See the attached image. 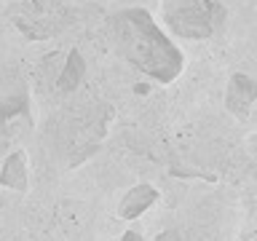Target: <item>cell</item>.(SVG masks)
<instances>
[{
  "label": "cell",
  "instance_id": "cell-4",
  "mask_svg": "<svg viewBox=\"0 0 257 241\" xmlns=\"http://www.w3.org/2000/svg\"><path fill=\"white\" fill-rule=\"evenodd\" d=\"M14 22L24 38L46 40L70 24V8L62 0H22Z\"/></svg>",
  "mask_w": 257,
  "mask_h": 241
},
{
  "label": "cell",
  "instance_id": "cell-7",
  "mask_svg": "<svg viewBox=\"0 0 257 241\" xmlns=\"http://www.w3.org/2000/svg\"><path fill=\"white\" fill-rule=\"evenodd\" d=\"M156 201H158V190L153 188V185H134V188L120 198L118 214L123 217V220H137V217L142 212H148Z\"/></svg>",
  "mask_w": 257,
  "mask_h": 241
},
{
  "label": "cell",
  "instance_id": "cell-6",
  "mask_svg": "<svg viewBox=\"0 0 257 241\" xmlns=\"http://www.w3.org/2000/svg\"><path fill=\"white\" fill-rule=\"evenodd\" d=\"M257 99V86L254 80L246 75V72H236L228 80V91H225V107H228L233 115L246 118L252 112V104Z\"/></svg>",
  "mask_w": 257,
  "mask_h": 241
},
{
  "label": "cell",
  "instance_id": "cell-10",
  "mask_svg": "<svg viewBox=\"0 0 257 241\" xmlns=\"http://www.w3.org/2000/svg\"><path fill=\"white\" fill-rule=\"evenodd\" d=\"M156 241H182V236L177 230H164V233H158Z\"/></svg>",
  "mask_w": 257,
  "mask_h": 241
},
{
  "label": "cell",
  "instance_id": "cell-8",
  "mask_svg": "<svg viewBox=\"0 0 257 241\" xmlns=\"http://www.w3.org/2000/svg\"><path fill=\"white\" fill-rule=\"evenodd\" d=\"M0 185L19 193L27 190V153L24 150H11L6 156L0 166Z\"/></svg>",
  "mask_w": 257,
  "mask_h": 241
},
{
  "label": "cell",
  "instance_id": "cell-3",
  "mask_svg": "<svg viewBox=\"0 0 257 241\" xmlns=\"http://www.w3.org/2000/svg\"><path fill=\"white\" fill-rule=\"evenodd\" d=\"M161 11L174 35L188 40L212 38L225 16L217 0H161Z\"/></svg>",
  "mask_w": 257,
  "mask_h": 241
},
{
  "label": "cell",
  "instance_id": "cell-1",
  "mask_svg": "<svg viewBox=\"0 0 257 241\" xmlns=\"http://www.w3.org/2000/svg\"><path fill=\"white\" fill-rule=\"evenodd\" d=\"M120 56L156 83H172L182 72V51L145 8H126L110 19Z\"/></svg>",
  "mask_w": 257,
  "mask_h": 241
},
{
  "label": "cell",
  "instance_id": "cell-9",
  "mask_svg": "<svg viewBox=\"0 0 257 241\" xmlns=\"http://www.w3.org/2000/svg\"><path fill=\"white\" fill-rule=\"evenodd\" d=\"M83 75H86L83 56H80L78 48H70V54L64 56V62H62V67H59V75H56V80H54L56 91H62V94L75 91V88L80 86V80H83Z\"/></svg>",
  "mask_w": 257,
  "mask_h": 241
},
{
  "label": "cell",
  "instance_id": "cell-11",
  "mask_svg": "<svg viewBox=\"0 0 257 241\" xmlns=\"http://www.w3.org/2000/svg\"><path fill=\"white\" fill-rule=\"evenodd\" d=\"M120 241H142L140 233H134V230H126L123 236H120Z\"/></svg>",
  "mask_w": 257,
  "mask_h": 241
},
{
  "label": "cell",
  "instance_id": "cell-5",
  "mask_svg": "<svg viewBox=\"0 0 257 241\" xmlns=\"http://www.w3.org/2000/svg\"><path fill=\"white\" fill-rule=\"evenodd\" d=\"M30 88L27 80L14 64H0V132H6L14 120L27 118Z\"/></svg>",
  "mask_w": 257,
  "mask_h": 241
},
{
  "label": "cell",
  "instance_id": "cell-12",
  "mask_svg": "<svg viewBox=\"0 0 257 241\" xmlns=\"http://www.w3.org/2000/svg\"><path fill=\"white\" fill-rule=\"evenodd\" d=\"M3 148H6V142H3V140H0V153H3Z\"/></svg>",
  "mask_w": 257,
  "mask_h": 241
},
{
  "label": "cell",
  "instance_id": "cell-2",
  "mask_svg": "<svg viewBox=\"0 0 257 241\" xmlns=\"http://www.w3.org/2000/svg\"><path fill=\"white\" fill-rule=\"evenodd\" d=\"M72 115L67 120V156L70 166H78L80 161L91 158L107 134V126L112 120V104L107 102H88L70 110Z\"/></svg>",
  "mask_w": 257,
  "mask_h": 241
}]
</instances>
